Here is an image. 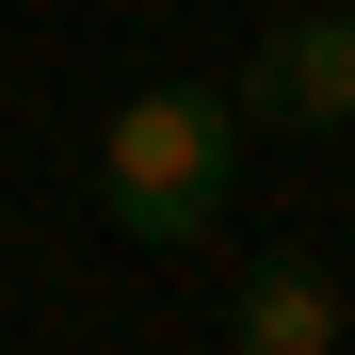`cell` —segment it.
<instances>
[{"mask_svg": "<svg viewBox=\"0 0 355 355\" xmlns=\"http://www.w3.org/2000/svg\"><path fill=\"white\" fill-rule=\"evenodd\" d=\"M97 210L130 226V243H210L226 194H243V113H226L210 81H130L97 113Z\"/></svg>", "mask_w": 355, "mask_h": 355, "instance_id": "obj_1", "label": "cell"}, {"mask_svg": "<svg viewBox=\"0 0 355 355\" xmlns=\"http://www.w3.org/2000/svg\"><path fill=\"white\" fill-rule=\"evenodd\" d=\"M226 355H339V275H323V259H243Z\"/></svg>", "mask_w": 355, "mask_h": 355, "instance_id": "obj_3", "label": "cell"}, {"mask_svg": "<svg viewBox=\"0 0 355 355\" xmlns=\"http://www.w3.org/2000/svg\"><path fill=\"white\" fill-rule=\"evenodd\" d=\"M243 130H307V146H339L355 130V0H291V17L259 33V65H243Z\"/></svg>", "mask_w": 355, "mask_h": 355, "instance_id": "obj_2", "label": "cell"}]
</instances>
